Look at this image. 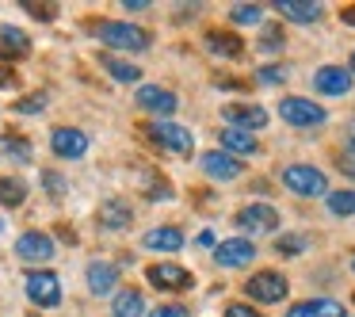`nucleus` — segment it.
<instances>
[{
	"instance_id": "f257e3e1",
	"label": "nucleus",
	"mask_w": 355,
	"mask_h": 317,
	"mask_svg": "<svg viewBox=\"0 0 355 317\" xmlns=\"http://www.w3.org/2000/svg\"><path fill=\"white\" fill-rule=\"evenodd\" d=\"M283 184H286V191L302 195V199L329 195V180H324V172L313 169V164H286V169H283Z\"/></svg>"
},
{
	"instance_id": "f03ea898",
	"label": "nucleus",
	"mask_w": 355,
	"mask_h": 317,
	"mask_svg": "<svg viewBox=\"0 0 355 317\" xmlns=\"http://www.w3.org/2000/svg\"><path fill=\"white\" fill-rule=\"evenodd\" d=\"M286 291H291V283H286L279 271H256V275L245 283V294H248L252 302H263V306H275V302H283Z\"/></svg>"
},
{
	"instance_id": "7ed1b4c3",
	"label": "nucleus",
	"mask_w": 355,
	"mask_h": 317,
	"mask_svg": "<svg viewBox=\"0 0 355 317\" xmlns=\"http://www.w3.org/2000/svg\"><path fill=\"white\" fill-rule=\"evenodd\" d=\"M279 115H283V123H291V126H321L324 119V108L321 103H313V100H302V96H286V100H279Z\"/></svg>"
},
{
	"instance_id": "20e7f679",
	"label": "nucleus",
	"mask_w": 355,
	"mask_h": 317,
	"mask_svg": "<svg viewBox=\"0 0 355 317\" xmlns=\"http://www.w3.org/2000/svg\"><path fill=\"white\" fill-rule=\"evenodd\" d=\"M24 291H27V298H31L35 306L50 309V306L62 302V279H58L54 271H27Z\"/></svg>"
},
{
	"instance_id": "39448f33",
	"label": "nucleus",
	"mask_w": 355,
	"mask_h": 317,
	"mask_svg": "<svg viewBox=\"0 0 355 317\" xmlns=\"http://www.w3.org/2000/svg\"><path fill=\"white\" fill-rule=\"evenodd\" d=\"M96 35L115 50H149V31H141L134 24H100Z\"/></svg>"
},
{
	"instance_id": "423d86ee",
	"label": "nucleus",
	"mask_w": 355,
	"mask_h": 317,
	"mask_svg": "<svg viewBox=\"0 0 355 317\" xmlns=\"http://www.w3.org/2000/svg\"><path fill=\"white\" fill-rule=\"evenodd\" d=\"M149 138L176 157H191V149H195L191 130H187V126H176V123H153L149 126Z\"/></svg>"
},
{
	"instance_id": "0eeeda50",
	"label": "nucleus",
	"mask_w": 355,
	"mask_h": 317,
	"mask_svg": "<svg viewBox=\"0 0 355 317\" xmlns=\"http://www.w3.org/2000/svg\"><path fill=\"white\" fill-rule=\"evenodd\" d=\"M50 149H54L58 157H65V161H77V157L88 153V134L77 130V126H58V130L50 134Z\"/></svg>"
},
{
	"instance_id": "6e6552de",
	"label": "nucleus",
	"mask_w": 355,
	"mask_h": 317,
	"mask_svg": "<svg viewBox=\"0 0 355 317\" xmlns=\"http://www.w3.org/2000/svg\"><path fill=\"white\" fill-rule=\"evenodd\" d=\"M252 256H256V245L248 237H230L222 245H214V260L222 268H245V264H252Z\"/></svg>"
},
{
	"instance_id": "1a4fd4ad",
	"label": "nucleus",
	"mask_w": 355,
	"mask_h": 317,
	"mask_svg": "<svg viewBox=\"0 0 355 317\" xmlns=\"http://www.w3.org/2000/svg\"><path fill=\"white\" fill-rule=\"evenodd\" d=\"M237 225L245 233H271L279 225V210L268 207V203H252V207H245L237 214Z\"/></svg>"
},
{
	"instance_id": "9d476101",
	"label": "nucleus",
	"mask_w": 355,
	"mask_h": 317,
	"mask_svg": "<svg viewBox=\"0 0 355 317\" xmlns=\"http://www.w3.org/2000/svg\"><path fill=\"white\" fill-rule=\"evenodd\" d=\"M146 275H149V283L161 286V291H187V286H195L191 271L180 268V264H153Z\"/></svg>"
},
{
	"instance_id": "9b49d317",
	"label": "nucleus",
	"mask_w": 355,
	"mask_h": 317,
	"mask_svg": "<svg viewBox=\"0 0 355 317\" xmlns=\"http://www.w3.org/2000/svg\"><path fill=\"white\" fill-rule=\"evenodd\" d=\"M225 123H233V130H263V123H268V111L256 108V103H225Z\"/></svg>"
},
{
	"instance_id": "f8f14e48",
	"label": "nucleus",
	"mask_w": 355,
	"mask_h": 317,
	"mask_svg": "<svg viewBox=\"0 0 355 317\" xmlns=\"http://www.w3.org/2000/svg\"><path fill=\"white\" fill-rule=\"evenodd\" d=\"M313 88L321 96H347L352 92V69H344V65H324V69L313 73Z\"/></svg>"
},
{
	"instance_id": "ddd939ff",
	"label": "nucleus",
	"mask_w": 355,
	"mask_h": 317,
	"mask_svg": "<svg viewBox=\"0 0 355 317\" xmlns=\"http://www.w3.org/2000/svg\"><path fill=\"white\" fill-rule=\"evenodd\" d=\"M176 92H168V88L161 85H141L138 88V108L149 111V115H172L176 111Z\"/></svg>"
},
{
	"instance_id": "4468645a",
	"label": "nucleus",
	"mask_w": 355,
	"mask_h": 317,
	"mask_svg": "<svg viewBox=\"0 0 355 317\" xmlns=\"http://www.w3.org/2000/svg\"><path fill=\"white\" fill-rule=\"evenodd\" d=\"M16 252H19V260H31V264H42V260H50V256H54L58 248H54V241H50L46 233L31 230V233H24V237L16 241Z\"/></svg>"
},
{
	"instance_id": "2eb2a0df",
	"label": "nucleus",
	"mask_w": 355,
	"mask_h": 317,
	"mask_svg": "<svg viewBox=\"0 0 355 317\" xmlns=\"http://www.w3.org/2000/svg\"><path fill=\"white\" fill-rule=\"evenodd\" d=\"M271 8H275L283 19H294V24H317L321 12H324V4H317V0H275Z\"/></svg>"
},
{
	"instance_id": "dca6fc26",
	"label": "nucleus",
	"mask_w": 355,
	"mask_h": 317,
	"mask_svg": "<svg viewBox=\"0 0 355 317\" xmlns=\"http://www.w3.org/2000/svg\"><path fill=\"white\" fill-rule=\"evenodd\" d=\"M85 283H88V291H92V294H111V291H115V283H119V268H115V264H103V260H92L85 268Z\"/></svg>"
},
{
	"instance_id": "f3484780",
	"label": "nucleus",
	"mask_w": 355,
	"mask_h": 317,
	"mask_svg": "<svg viewBox=\"0 0 355 317\" xmlns=\"http://www.w3.org/2000/svg\"><path fill=\"white\" fill-rule=\"evenodd\" d=\"M202 172H207L210 180H237L241 161L230 153H222V149H214V153H202Z\"/></svg>"
},
{
	"instance_id": "a211bd4d",
	"label": "nucleus",
	"mask_w": 355,
	"mask_h": 317,
	"mask_svg": "<svg viewBox=\"0 0 355 317\" xmlns=\"http://www.w3.org/2000/svg\"><path fill=\"white\" fill-rule=\"evenodd\" d=\"M141 245H146L149 252H180V248H184V233L172 230V225H161V230H149L146 237H141Z\"/></svg>"
},
{
	"instance_id": "6ab92c4d",
	"label": "nucleus",
	"mask_w": 355,
	"mask_h": 317,
	"mask_svg": "<svg viewBox=\"0 0 355 317\" xmlns=\"http://www.w3.org/2000/svg\"><path fill=\"white\" fill-rule=\"evenodd\" d=\"M286 317H344V306L332 298H309V302H298V306H291V314Z\"/></svg>"
},
{
	"instance_id": "aec40b11",
	"label": "nucleus",
	"mask_w": 355,
	"mask_h": 317,
	"mask_svg": "<svg viewBox=\"0 0 355 317\" xmlns=\"http://www.w3.org/2000/svg\"><path fill=\"white\" fill-rule=\"evenodd\" d=\"M27 50H31V39L19 27L0 24V58H24Z\"/></svg>"
},
{
	"instance_id": "412c9836",
	"label": "nucleus",
	"mask_w": 355,
	"mask_h": 317,
	"mask_svg": "<svg viewBox=\"0 0 355 317\" xmlns=\"http://www.w3.org/2000/svg\"><path fill=\"white\" fill-rule=\"evenodd\" d=\"M111 314L115 317H146V298H141V291H119L115 302H111Z\"/></svg>"
},
{
	"instance_id": "4be33fe9",
	"label": "nucleus",
	"mask_w": 355,
	"mask_h": 317,
	"mask_svg": "<svg viewBox=\"0 0 355 317\" xmlns=\"http://www.w3.org/2000/svg\"><path fill=\"white\" fill-rule=\"evenodd\" d=\"M222 153H230V157H248V153H256V138L248 130H222Z\"/></svg>"
},
{
	"instance_id": "5701e85b",
	"label": "nucleus",
	"mask_w": 355,
	"mask_h": 317,
	"mask_svg": "<svg viewBox=\"0 0 355 317\" xmlns=\"http://www.w3.org/2000/svg\"><path fill=\"white\" fill-rule=\"evenodd\" d=\"M100 222L107 225V230H126V225H130V203L107 199V203L100 207Z\"/></svg>"
},
{
	"instance_id": "b1692460",
	"label": "nucleus",
	"mask_w": 355,
	"mask_h": 317,
	"mask_svg": "<svg viewBox=\"0 0 355 317\" xmlns=\"http://www.w3.org/2000/svg\"><path fill=\"white\" fill-rule=\"evenodd\" d=\"M207 50L210 54H222V58H237L241 54V39L230 31H210L207 35Z\"/></svg>"
},
{
	"instance_id": "393cba45",
	"label": "nucleus",
	"mask_w": 355,
	"mask_h": 317,
	"mask_svg": "<svg viewBox=\"0 0 355 317\" xmlns=\"http://www.w3.org/2000/svg\"><path fill=\"white\" fill-rule=\"evenodd\" d=\"M27 199V184L16 176H0V203L4 207H19V203Z\"/></svg>"
},
{
	"instance_id": "a878e982",
	"label": "nucleus",
	"mask_w": 355,
	"mask_h": 317,
	"mask_svg": "<svg viewBox=\"0 0 355 317\" xmlns=\"http://www.w3.org/2000/svg\"><path fill=\"white\" fill-rule=\"evenodd\" d=\"M103 65H107V73L115 80H123V85H134V80H141V69L130 62H119V58H103Z\"/></svg>"
},
{
	"instance_id": "bb28decb",
	"label": "nucleus",
	"mask_w": 355,
	"mask_h": 317,
	"mask_svg": "<svg viewBox=\"0 0 355 317\" xmlns=\"http://www.w3.org/2000/svg\"><path fill=\"white\" fill-rule=\"evenodd\" d=\"M329 214L336 218L355 214V191H329Z\"/></svg>"
},
{
	"instance_id": "cd10ccee",
	"label": "nucleus",
	"mask_w": 355,
	"mask_h": 317,
	"mask_svg": "<svg viewBox=\"0 0 355 317\" xmlns=\"http://www.w3.org/2000/svg\"><path fill=\"white\" fill-rule=\"evenodd\" d=\"M230 19L237 27H252V24H260V19H263V8H260V4H237V8L230 12Z\"/></svg>"
},
{
	"instance_id": "c85d7f7f",
	"label": "nucleus",
	"mask_w": 355,
	"mask_h": 317,
	"mask_svg": "<svg viewBox=\"0 0 355 317\" xmlns=\"http://www.w3.org/2000/svg\"><path fill=\"white\" fill-rule=\"evenodd\" d=\"M306 248H309V237H302V233H286V237L275 241V252H283V256H298Z\"/></svg>"
},
{
	"instance_id": "c756f323",
	"label": "nucleus",
	"mask_w": 355,
	"mask_h": 317,
	"mask_svg": "<svg viewBox=\"0 0 355 317\" xmlns=\"http://www.w3.org/2000/svg\"><path fill=\"white\" fill-rule=\"evenodd\" d=\"M0 149L8 157H16V161H31V142H19V138H4L0 142Z\"/></svg>"
},
{
	"instance_id": "7c9ffc66",
	"label": "nucleus",
	"mask_w": 355,
	"mask_h": 317,
	"mask_svg": "<svg viewBox=\"0 0 355 317\" xmlns=\"http://www.w3.org/2000/svg\"><path fill=\"white\" fill-rule=\"evenodd\" d=\"M46 100H50L46 92H35V96H27V100H19V103H16V111H19V115H35V111L46 108Z\"/></svg>"
},
{
	"instance_id": "2f4dec72",
	"label": "nucleus",
	"mask_w": 355,
	"mask_h": 317,
	"mask_svg": "<svg viewBox=\"0 0 355 317\" xmlns=\"http://www.w3.org/2000/svg\"><path fill=\"white\" fill-rule=\"evenodd\" d=\"M260 50H263V54L283 50V31H279V27H268V31H263V39H260Z\"/></svg>"
},
{
	"instance_id": "473e14b6",
	"label": "nucleus",
	"mask_w": 355,
	"mask_h": 317,
	"mask_svg": "<svg viewBox=\"0 0 355 317\" xmlns=\"http://www.w3.org/2000/svg\"><path fill=\"white\" fill-rule=\"evenodd\" d=\"M260 80H263V85H283V80H286V69H283V65H263V69H260Z\"/></svg>"
},
{
	"instance_id": "72a5a7b5",
	"label": "nucleus",
	"mask_w": 355,
	"mask_h": 317,
	"mask_svg": "<svg viewBox=\"0 0 355 317\" xmlns=\"http://www.w3.org/2000/svg\"><path fill=\"white\" fill-rule=\"evenodd\" d=\"M146 317H187V309L184 306H157V309H149Z\"/></svg>"
},
{
	"instance_id": "f704fd0d",
	"label": "nucleus",
	"mask_w": 355,
	"mask_h": 317,
	"mask_svg": "<svg viewBox=\"0 0 355 317\" xmlns=\"http://www.w3.org/2000/svg\"><path fill=\"white\" fill-rule=\"evenodd\" d=\"M42 184L50 187V195H62V191H65V180L54 176V172H42Z\"/></svg>"
},
{
	"instance_id": "c9c22d12",
	"label": "nucleus",
	"mask_w": 355,
	"mask_h": 317,
	"mask_svg": "<svg viewBox=\"0 0 355 317\" xmlns=\"http://www.w3.org/2000/svg\"><path fill=\"white\" fill-rule=\"evenodd\" d=\"M340 172L355 176V153H352V149H347V153H340Z\"/></svg>"
},
{
	"instance_id": "e433bc0d",
	"label": "nucleus",
	"mask_w": 355,
	"mask_h": 317,
	"mask_svg": "<svg viewBox=\"0 0 355 317\" xmlns=\"http://www.w3.org/2000/svg\"><path fill=\"white\" fill-rule=\"evenodd\" d=\"M39 19H54V4H27Z\"/></svg>"
},
{
	"instance_id": "4c0bfd02",
	"label": "nucleus",
	"mask_w": 355,
	"mask_h": 317,
	"mask_svg": "<svg viewBox=\"0 0 355 317\" xmlns=\"http://www.w3.org/2000/svg\"><path fill=\"white\" fill-rule=\"evenodd\" d=\"M225 317H260V314L248 309V306H230V309H225Z\"/></svg>"
},
{
	"instance_id": "58836bf2",
	"label": "nucleus",
	"mask_w": 355,
	"mask_h": 317,
	"mask_svg": "<svg viewBox=\"0 0 355 317\" xmlns=\"http://www.w3.org/2000/svg\"><path fill=\"white\" fill-rule=\"evenodd\" d=\"M123 8H126V12H146V8H149V4H146V0H126Z\"/></svg>"
},
{
	"instance_id": "ea45409f",
	"label": "nucleus",
	"mask_w": 355,
	"mask_h": 317,
	"mask_svg": "<svg viewBox=\"0 0 355 317\" xmlns=\"http://www.w3.org/2000/svg\"><path fill=\"white\" fill-rule=\"evenodd\" d=\"M199 245H202V248H214V245H218L214 233H210V230H207V233H199Z\"/></svg>"
},
{
	"instance_id": "a19ab883",
	"label": "nucleus",
	"mask_w": 355,
	"mask_h": 317,
	"mask_svg": "<svg viewBox=\"0 0 355 317\" xmlns=\"http://www.w3.org/2000/svg\"><path fill=\"white\" fill-rule=\"evenodd\" d=\"M8 85H12V73L4 69V65H0V88H8Z\"/></svg>"
},
{
	"instance_id": "79ce46f5",
	"label": "nucleus",
	"mask_w": 355,
	"mask_h": 317,
	"mask_svg": "<svg viewBox=\"0 0 355 317\" xmlns=\"http://www.w3.org/2000/svg\"><path fill=\"white\" fill-rule=\"evenodd\" d=\"M347 146H352V153H355V126H352V134H347Z\"/></svg>"
},
{
	"instance_id": "37998d69",
	"label": "nucleus",
	"mask_w": 355,
	"mask_h": 317,
	"mask_svg": "<svg viewBox=\"0 0 355 317\" xmlns=\"http://www.w3.org/2000/svg\"><path fill=\"white\" fill-rule=\"evenodd\" d=\"M352 73H355V54H352Z\"/></svg>"
},
{
	"instance_id": "c03bdc74",
	"label": "nucleus",
	"mask_w": 355,
	"mask_h": 317,
	"mask_svg": "<svg viewBox=\"0 0 355 317\" xmlns=\"http://www.w3.org/2000/svg\"><path fill=\"white\" fill-rule=\"evenodd\" d=\"M0 233H4V218H0Z\"/></svg>"
},
{
	"instance_id": "a18cd8bd",
	"label": "nucleus",
	"mask_w": 355,
	"mask_h": 317,
	"mask_svg": "<svg viewBox=\"0 0 355 317\" xmlns=\"http://www.w3.org/2000/svg\"><path fill=\"white\" fill-rule=\"evenodd\" d=\"M352 271H355V260H352Z\"/></svg>"
}]
</instances>
